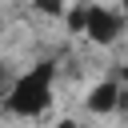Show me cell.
<instances>
[{"mask_svg": "<svg viewBox=\"0 0 128 128\" xmlns=\"http://www.w3.org/2000/svg\"><path fill=\"white\" fill-rule=\"evenodd\" d=\"M52 96H56V60L44 56V60H36L32 68H24L20 76H12V84L4 88L0 108H4V116L36 120V116L48 112Z\"/></svg>", "mask_w": 128, "mask_h": 128, "instance_id": "1", "label": "cell"}, {"mask_svg": "<svg viewBox=\"0 0 128 128\" xmlns=\"http://www.w3.org/2000/svg\"><path fill=\"white\" fill-rule=\"evenodd\" d=\"M124 32H128V28H124V16H120L116 8H104V4H96V0H84V4H80V36H88L92 44L108 48V44H116Z\"/></svg>", "mask_w": 128, "mask_h": 128, "instance_id": "2", "label": "cell"}, {"mask_svg": "<svg viewBox=\"0 0 128 128\" xmlns=\"http://www.w3.org/2000/svg\"><path fill=\"white\" fill-rule=\"evenodd\" d=\"M116 96H120V84H116L112 76H104V80H96V84L88 88L84 108H88L92 116H112V112H116Z\"/></svg>", "mask_w": 128, "mask_h": 128, "instance_id": "3", "label": "cell"}, {"mask_svg": "<svg viewBox=\"0 0 128 128\" xmlns=\"http://www.w3.org/2000/svg\"><path fill=\"white\" fill-rule=\"evenodd\" d=\"M64 8H68V0H32V12H40V16H64Z\"/></svg>", "mask_w": 128, "mask_h": 128, "instance_id": "4", "label": "cell"}, {"mask_svg": "<svg viewBox=\"0 0 128 128\" xmlns=\"http://www.w3.org/2000/svg\"><path fill=\"white\" fill-rule=\"evenodd\" d=\"M112 80L120 88H128V64H112Z\"/></svg>", "mask_w": 128, "mask_h": 128, "instance_id": "5", "label": "cell"}, {"mask_svg": "<svg viewBox=\"0 0 128 128\" xmlns=\"http://www.w3.org/2000/svg\"><path fill=\"white\" fill-rule=\"evenodd\" d=\"M116 112L128 116V88H120V96H116Z\"/></svg>", "mask_w": 128, "mask_h": 128, "instance_id": "6", "label": "cell"}, {"mask_svg": "<svg viewBox=\"0 0 128 128\" xmlns=\"http://www.w3.org/2000/svg\"><path fill=\"white\" fill-rule=\"evenodd\" d=\"M56 128H88V124L76 120V116H64V120H56Z\"/></svg>", "mask_w": 128, "mask_h": 128, "instance_id": "7", "label": "cell"}, {"mask_svg": "<svg viewBox=\"0 0 128 128\" xmlns=\"http://www.w3.org/2000/svg\"><path fill=\"white\" fill-rule=\"evenodd\" d=\"M0 84H12V72H8V64L0 60Z\"/></svg>", "mask_w": 128, "mask_h": 128, "instance_id": "8", "label": "cell"}, {"mask_svg": "<svg viewBox=\"0 0 128 128\" xmlns=\"http://www.w3.org/2000/svg\"><path fill=\"white\" fill-rule=\"evenodd\" d=\"M116 12H120V16L128 20V0H120V8H116Z\"/></svg>", "mask_w": 128, "mask_h": 128, "instance_id": "9", "label": "cell"}]
</instances>
